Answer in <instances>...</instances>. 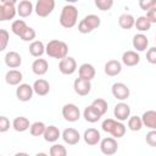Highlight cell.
<instances>
[{"mask_svg": "<svg viewBox=\"0 0 156 156\" xmlns=\"http://www.w3.org/2000/svg\"><path fill=\"white\" fill-rule=\"evenodd\" d=\"M45 52L49 57L52 58H57V60H62L67 56L68 54V45L62 41V40H57V39H52L50 40L46 46H45Z\"/></svg>", "mask_w": 156, "mask_h": 156, "instance_id": "6da1fadb", "label": "cell"}, {"mask_svg": "<svg viewBox=\"0 0 156 156\" xmlns=\"http://www.w3.org/2000/svg\"><path fill=\"white\" fill-rule=\"evenodd\" d=\"M78 21V9L72 5H65L61 10V15H60V24L63 28H73L77 24Z\"/></svg>", "mask_w": 156, "mask_h": 156, "instance_id": "7a4b0ae2", "label": "cell"}, {"mask_svg": "<svg viewBox=\"0 0 156 156\" xmlns=\"http://www.w3.org/2000/svg\"><path fill=\"white\" fill-rule=\"evenodd\" d=\"M101 128H102L104 132L110 133L112 135V138H115V139L122 138L126 134V126L122 122L116 121L113 118L104 119L102 123H101Z\"/></svg>", "mask_w": 156, "mask_h": 156, "instance_id": "3957f363", "label": "cell"}, {"mask_svg": "<svg viewBox=\"0 0 156 156\" xmlns=\"http://www.w3.org/2000/svg\"><path fill=\"white\" fill-rule=\"evenodd\" d=\"M100 24H101L100 17L98 15L90 13V15H87L83 20H80V22L78 23V32L82 34H88L94 29L99 28Z\"/></svg>", "mask_w": 156, "mask_h": 156, "instance_id": "277c9868", "label": "cell"}, {"mask_svg": "<svg viewBox=\"0 0 156 156\" xmlns=\"http://www.w3.org/2000/svg\"><path fill=\"white\" fill-rule=\"evenodd\" d=\"M54 9H55L54 0H38L34 11L39 17H46L54 11Z\"/></svg>", "mask_w": 156, "mask_h": 156, "instance_id": "5b68a950", "label": "cell"}, {"mask_svg": "<svg viewBox=\"0 0 156 156\" xmlns=\"http://www.w3.org/2000/svg\"><path fill=\"white\" fill-rule=\"evenodd\" d=\"M100 150L104 155L106 156H112L117 152L118 150V143L115 138L112 136H107L104 138L102 140H100Z\"/></svg>", "mask_w": 156, "mask_h": 156, "instance_id": "8992f818", "label": "cell"}, {"mask_svg": "<svg viewBox=\"0 0 156 156\" xmlns=\"http://www.w3.org/2000/svg\"><path fill=\"white\" fill-rule=\"evenodd\" d=\"M62 116L68 122H77L80 118V110L74 104H66L62 107Z\"/></svg>", "mask_w": 156, "mask_h": 156, "instance_id": "52a82bcc", "label": "cell"}, {"mask_svg": "<svg viewBox=\"0 0 156 156\" xmlns=\"http://www.w3.org/2000/svg\"><path fill=\"white\" fill-rule=\"evenodd\" d=\"M58 69L62 74H66V76L73 74L77 69V62L72 56H66L65 58L60 60Z\"/></svg>", "mask_w": 156, "mask_h": 156, "instance_id": "ba28073f", "label": "cell"}, {"mask_svg": "<svg viewBox=\"0 0 156 156\" xmlns=\"http://www.w3.org/2000/svg\"><path fill=\"white\" fill-rule=\"evenodd\" d=\"M111 91H112V95L119 100V101H123L126 99L129 98L130 95V90L129 88L124 84V83H121V82H117V83H113L112 88H111Z\"/></svg>", "mask_w": 156, "mask_h": 156, "instance_id": "9c48e42d", "label": "cell"}, {"mask_svg": "<svg viewBox=\"0 0 156 156\" xmlns=\"http://www.w3.org/2000/svg\"><path fill=\"white\" fill-rule=\"evenodd\" d=\"M33 88L27 84V83H21L17 88H16V98L20 100V101H29L32 98H33Z\"/></svg>", "mask_w": 156, "mask_h": 156, "instance_id": "30bf717a", "label": "cell"}, {"mask_svg": "<svg viewBox=\"0 0 156 156\" xmlns=\"http://www.w3.org/2000/svg\"><path fill=\"white\" fill-rule=\"evenodd\" d=\"M113 116L116 121H127L130 117V107L126 102H118L113 108Z\"/></svg>", "mask_w": 156, "mask_h": 156, "instance_id": "8fae6325", "label": "cell"}, {"mask_svg": "<svg viewBox=\"0 0 156 156\" xmlns=\"http://www.w3.org/2000/svg\"><path fill=\"white\" fill-rule=\"evenodd\" d=\"M61 136H62L63 141H65L66 144H68V145H76V144H78L79 140H80V134H79V132H78L77 129H74V128H66V129L62 132Z\"/></svg>", "mask_w": 156, "mask_h": 156, "instance_id": "7c38bea8", "label": "cell"}, {"mask_svg": "<svg viewBox=\"0 0 156 156\" xmlns=\"http://www.w3.org/2000/svg\"><path fill=\"white\" fill-rule=\"evenodd\" d=\"M73 88H74V91L80 95V96H85L90 93L91 90V83L89 80H84L82 78H77L74 82H73Z\"/></svg>", "mask_w": 156, "mask_h": 156, "instance_id": "4fadbf2b", "label": "cell"}, {"mask_svg": "<svg viewBox=\"0 0 156 156\" xmlns=\"http://www.w3.org/2000/svg\"><path fill=\"white\" fill-rule=\"evenodd\" d=\"M83 139L85 141V144L90 145V146H94V145H98L101 140V135H100V132L95 128H88L84 134H83Z\"/></svg>", "mask_w": 156, "mask_h": 156, "instance_id": "5bb4252c", "label": "cell"}, {"mask_svg": "<svg viewBox=\"0 0 156 156\" xmlns=\"http://www.w3.org/2000/svg\"><path fill=\"white\" fill-rule=\"evenodd\" d=\"M1 5H2V10H4L5 21L13 20V17L17 13V11H16V1L15 0H4V1H1Z\"/></svg>", "mask_w": 156, "mask_h": 156, "instance_id": "9a60e30c", "label": "cell"}, {"mask_svg": "<svg viewBox=\"0 0 156 156\" xmlns=\"http://www.w3.org/2000/svg\"><path fill=\"white\" fill-rule=\"evenodd\" d=\"M139 62H140V56L136 51L128 50V51L123 52V55H122V63L123 65H126L128 67H133V66H136Z\"/></svg>", "mask_w": 156, "mask_h": 156, "instance_id": "2e32d148", "label": "cell"}, {"mask_svg": "<svg viewBox=\"0 0 156 156\" xmlns=\"http://www.w3.org/2000/svg\"><path fill=\"white\" fill-rule=\"evenodd\" d=\"M32 88H33V91L37 95H39V96H45L50 91V84H49V82L46 79H43V78L37 79L34 82V84H33Z\"/></svg>", "mask_w": 156, "mask_h": 156, "instance_id": "e0dca14e", "label": "cell"}, {"mask_svg": "<svg viewBox=\"0 0 156 156\" xmlns=\"http://www.w3.org/2000/svg\"><path fill=\"white\" fill-rule=\"evenodd\" d=\"M132 44H133V48L136 51H145L147 49V46H149V39H147V37L145 34L139 33V34H135L133 37Z\"/></svg>", "mask_w": 156, "mask_h": 156, "instance_id": "ac0fdd59", "label": "cell"}, {"mask_svg": "<svg viewBox=\"0 0 156 156\" xmlns=\"http://www.w3.org/2000/svg\"><path fill=\"white\" fill-rule=\"evenodd\" d=\"M5 65L9 67V68H17L21 66L22 63V57L18 52L16 51H9L6 55H5Z\"/></svg>", "mask_w": 156, "mask_h": 156, "instance_id": "d6986e66", "label": "cell"}, {"mask_svg": "<svg viewBox=\"0 0 156 156\" xmlns=\"http://www.w3.org/2000/svg\"><path fill=\"white\" fill-rule=\"evenodd\" d=\"M140 118H141L143 126L150 128L151 130H155L156 129V111L147 110V111H145L143 113V116Z\"/></svg>", "mask_w": 156, "mask_h": 156, "instance_id": "ffe728a7", "label": "cell"}, {"mask_svg": "<svg viewBox=\"0 0 156 156\" xmlns=\"http://www.w3.org/2000/svg\"><path fill=\"white\" fill-rule=\"evenodd\" d=\"M104 71L107 76L110 77H115L117 74L121 73L122 71V63L117 60H110L105 63V67H104Z\"/></svg>", "mask_w": 156, "mask_h": 156, "instance_id": "44dd1931", "label": "cell"}, {"mask_svg": "<svg viewBox=\"0 0 156 156\" xmlns=\"http://www.w3.org/2000/svg\"><path fill=\"white\" fill-rule=\"evenodd\" d=\"M78 74H79V78L90 82L95 77V68L90 63H83L78 68Z\"/></svg>", "mask_w": 156, "mask_h": 156, "instance_id": "7402d4cb", "label": "cell"}, {"mask_svg": "<svg viewBox=\"0 0 156 156\" xmlns=\"http://www.w3.org/2000/svg\"><path fill=\"white\" fill-rule=\"evenodd\" d=\"M23 79V74L18 69H10L5 74V82L9 85H20Z\"/></svg>", "mask_w": 156, "mask_h": 156, "instance_id": "603a6c76", "label": "cell"}, {"mask_svg": "<svg viewBox=\"0 0 156 156\" xmlns=\"http://www.w3.org/2000/svg\"><path fill=\"white\" fill-rule=\"evenodd\" d=\"M49 69V63L45 58H35L32 63V71L37 76H44Z\"/></svg>", "mask_w": 156, "mask_h": 156, "instance_id": "cb8c5ba5", "label": "cell"}, {"mask_svg": "<svg viewBox=\"0 0 156 156\" xmlns=\"http://www.w3.org/2000/svg\"><path fill=\"white\" fill-rule=\"evenodd\" d=\"M33 10H34L33 4H32V1H29V0H22V1H20V2L17 4V7H16L17 13H18L21 17H23V18L30 16L32 12H33Z\"/></svg>", "mask_w": 156, "mask_h": 156, "instance_id": "d4e9b609", "label": "cell"}, {"mask_svg": "<svg viewBox=\"0 0 156 156\" xmlns=\"http://www.w3.org/2000/svg\"><path fill=\"white\" fill-rule=\"evenodd\" d=\"M30 127V123H29V119L27 117H23V116H20V117H16L13 121H12V128L16 130V132H26L27 129H29Z\"/></svg>", "mask_w": 156, "mask_h": 156, "instance_id": "484cf974", "label": "cell"}, {"mask_svg": "<svg viewBox=\"0 0 156 156\" xmlns=\"http://www.w3.org/2000/svg\"><path fill=\"white\" fill-rule=\"evenodd\" d=\"M45 141H49V143H55L56 140H58V138L61 136V132L58 130L57 127L55 126H49L45 128V132L43 134Z\"/></svg>", "mask_w": 156, "mask_h": 156, "instance_id": "4316f807", "label": "cell"}, {"mask_svg": "<svg viewBox=\"0 0 156 156\" xmlns=\"http://www.w3.org/2000/svg\"><path fill=\"white\" fill-rule=\"evenodd\" d=\"M29 54L34 57H40L44 52H45V45L43 44V41L40 40H34L29 44Z\"/></svg>", "mask_w": 156, "mask_h": 156, "instance_id": "83f0119b", "label": "cell"}, {"mask_svg": "<svg viewBox=\"0 0 156 156\" xmlns=\"http://www.w3.org/2000/svg\"><path fill=\"white\" fill-rule=\"evenodd\" d=\"M134 21L135 18L130 13H122L118 17V24L123 29H132L134 27Z\"/></svg>", "mask_w": 156, "mask_h": 156, "instance_id": "f1b7e54d", "label": "cell"}, {"mask_svg": "<svg viewBox=\"0 0 156 156\" xmlns=\"http://www.w3.org/2000/svg\"><path fill=\"white\" fill-rule=\"evenodd\" d=\"M83 117L85 118L87 122H89V123H95V122H98V121L101 118V115H100L99 112H96V111L89 105L88 107L84 108V111H83Z\"/></svg>", "mask_w": 156, "mask_h": 156, "instance_id": "f546056e", "label": "cell"}, {"mask_svg": "<svg viewBox=\"0 0 156 156\" xmlns=\"http://www.w3.org/2000/svg\"><path fill=\"white\" fill-rule=\"evenodd\" d=\"M96 112H99L101 116H104L106 112H107V108H108V105H107V101L105 99H101V98H98L95 99L91 105H90Z\"/></svg>", "mask_w": 156, "mask_h": 156, "instance_id": "4dcf8cb0", "label": "cell"}, {"mask_svg": "<svg viewBox=\"0 0 156 156\" xmlns=\"http://www.w3.org/2000/svg\"><path fill=\"white\" fill-rule=\"evenodd\" d=\"M134 27L139 30V32H147L151 28V23L150 21L145 17V16H139L135 21H134Z\"/></svg>", "mask_w": 156, "mask_h": 156, "instance_id": "1f68e13d", "label": "cell"}, {"mask_svg": "<svg viewBox=\"0 0 156 156\" xmlns=\"http://www.w3.org/2000/svg\"><path fill=\"white\" fill-rule=\"evenodd\" d=\"M45 128H46V126L44 124V122L37 121V122H34V123L30 124L29 132H30V134L33 136H41L44 134V132H45Z\"/></svg>", "mask_w": 156, "mask_h": 156, "instance_id": "d6a6232c", "label": "cell"}, {"mask_svg": "<svg viewBox=\"0 0 156 156\" xmlns=\"http://www.w3.org/2000/svg\"><path fill=\"white\" fill-rule=\"evenodd\" d=\"M26 28H27V24H26V22H24L23 20H16V21H13L12 24H11V30H12V33L16 34V35H18V37H21V34L24 32Z\"/></svg>", "mask_w": 156, "mask_h": 156, "instance_id": "836d02e7", "label": "cell"}, {"mask_svg": "<svg viewBox=\"0 0 156 156\" xmlns=\"http://www.w3.org/2000/svg\"><path fill=\"white\" fill-rule=\"evenodd\" d=\"M128 128L133 132H138L143 128V123H141V118L139 116H132L128 118Z\"/></svg>", "mask_w": 156, "mask_h": 156, "instance_id": "e575fe53", "label": "cell"}, {"mask_svg": "<svg viewBox=\"0 0 156 156\" xmlns=\"http://www.w3.org/2000/svg\"><path fill=\"white\" fill-rule=\"evenodd\" d=\"M50 156H67V150L61 144H54L49 150Z\"/></svg>", "mask_w": 156, "mask_h": 156, "instance_id": "d590c367", "label": "cell"}, {"mask_svg": "<svg viewBox=\"0 0 156 156\" xmlns=\"http://www.w3.org/2000/svg\"><path fill=\"white\" fill-rule=\"evenodd\" d=\"M35 35H37L35 30H34L32 27H28V26H27V28L24 29V32L21 34L20 38H21L23 41H34Z\"/></svg>", "mask_w": 156, "mask_h": 156, "instance_id": "8d00e7d4", "label": "cell"}, {"mask_svg": "<svg viewBox=\"0 0 156 156\" xmlns=\"http://www.w3.org/2000/svg\"><path fill=\"white\" fill-rule=\"evenodd\" d=\"M9 40H10L9 32L4 28H0V52L6 49V46L9 44Z\"/></svg>", "mask_w": 156, "mask_h": 156, "instance_id": "74e56055", "label": "cell"}, {"mask_svg": "<svg viewBox=\"0 0 156 156\" xmlns=\"http://www.w3.org/2000/svg\"><path fill=\"white\" fill-rule=\"evenodd\" d=\"M95 6L101 11H107L113 6V0H95Z\"/></svg>", "mask_w": 156, "mask_h": 156, "instance_id": "f35d334b", "label": "cell"}, {"mask_svg": "<svg viewBox=\"0 0 156 156\" xmlns=\"http://www.w3.org/2000/svg\"><path fill=\"white\" fill-rule=\"evenodd\" d=\"M139 6H140L141 10L147 12L149 10L156 7V1L155 0H140L139 1Z\"/></svg>", "mask_w": 156, "mask_h": 156, "instance_id": "ab89813d", "label": "cell"}, {"mask_svg": "<svg viewBox=\"0 0 156 156\" xmlns=\"http://www.w3.org/2000/svg\"><path fill=\"white\" fill-rule=\"evenodd\" d=\"M10 119L6 116H0V133H5L10 129Z\"/></svg>", "mask_w": 156, "mask_h": 156, "instance_id": "60d3db41", "label": "cell"}, {"mask_svg": "<svg viewBox=\"0 0 156 156\" xmlns=\"http://www.w3.org/2000/svg\"><path fill=\"white\" fill-rule=\"evenodd\" d=\"M146 60L151 65L156 63V48L155 46H151L150 49H147V51H146Z\"/></svg>", "mask_w": 156, "mask_h": 156, "instance_id": "b9f144b4", "label": "cell"}, {"mask_svg": "<svg viewBox=\"0 0 156 156\" xmlns=\"http://www.w3.org/2000/svg\"><path fill=\"white\" fill-rule=\"evenodd\" d=\"M146 143L152 147L156 146V130H150L146 134Z\"/></svg>", "mask_w": 156, "mask_h": 156, "instance_id": "7bdbcfd3", "label": "cell"}, {"mask_svg": "<svg viewBox=\"0 0 156 156\" xmlns=\"http://www.w3.org/2000/svg\"><path fill=\"white\" fill-rule=\"evenodd\" d=\"M145 17L150 21L151 24H152V23H156V7L149 10V11L146 12V16H145Z\"/></svg>", "mask_w": 156, "mask_h": 156, "instance_id": "ee69618b", "label": "cell"}, {"mask_svg": "<svg viewBox=\"0 0 156 156\" xmlns=\"http://www.w3.org/2000/svg\"><path fill=\"white\" fill-rule=\"evenodd\" d=\"M15 156H29L27 152H17V154H15Z\"/></svg>", "mask_w": 156, "mask_h": 156, "instance_id": "f6af8a7d", "label": "cell"}, {"mask_svg": "<svg viewBox=\"0 0 156 156\" xmlns=\"http://www.w3.org/2000/svg\"><path fill=\"white\" fill-rule=\"evenodd\" d=\"M35 156H49L48 154H45V152H38Z\"/></svg>", "mask_w": 156, "mask_h": 156, "instance_id": "bcb514c9", "label": "cell"}, {"mask_svg": "<svg viewBox=\"0 0 156 156\" xmlns=\"http://www.w3.org/2000/svg\"><path fill=\"white\" fill-rule=\"evenodd\" d=\"M0 156H1V155H0Z\"/></svg>", "mask_w": 156, "mask_h": 156, "instance_id": "7dc6e473", "label": "cell"}]
</instances>
